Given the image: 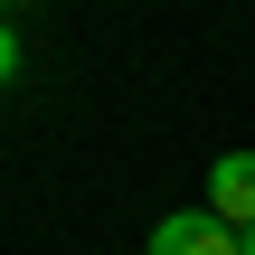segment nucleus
<instances>
[{
  "mask_svg": "<svg viewBox=\"0 0 255 255\" xmlns=\"http://www.w3.org/2000/svg\"><path fill=\"white\" fill-rule=\"evenodd\" d=\"M142 255H237V227H227L218 208H170V218L142 237Z\"/></svg>",
  "mask_w": 255,
  "mask_h": 255,
  "instance_id": "nucleus-1",
  "label": "nucleus"
},
{
  "mask_svg": "<svg viewBox=\"0 0 255 255\" xmlns=\"http://www.w3.org/2000/svg\"><path fill=\"white\" fill-rule=\"evenodd\" d=\"M9 76H19V28L0 19V85H9Z\"/></svg>",
  "mask_w": 255,
  "mask_h": 255,
  "instance_id": "nucleus-3",
  "label": "nucleus"
},
{
  "mask_svg": "<svg viewBox=\"0 0 255 255\" xmlns=\"http://www.w3.org/2000/svg\"><path fill=\"white\" fill-rule=\"evenodd\" d=\"M237 255H255V218H246V227H237Z\"/></svg>",
  "mask_w": 255,
  "mask_h": 255,
  "instance_id": "nucleus-4",
  "label": "nucleus"
},
{
  "mask_svg": "<svg viewBox=\"0 0 255 255\" xmlns=\"http://www.w3.org/2000/svg\"><path fill=\"white\" fill-rule=\"evenodd\" d=\"M199 208H218L227 227H246L255 218V151H218V161H208V199H199Z\"/></svg>",
  "mask_w": 255,
  "mask_h": 255,
  "instance_id": "nucleus-2",
  "label": "nucleus"
}]
</instances>
